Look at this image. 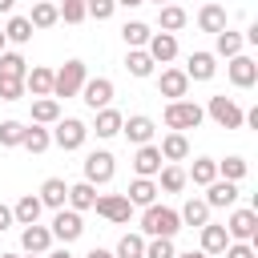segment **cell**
<instances>
[{
	"instance_id": "obj_32",
	"label": "cell",
	"mask_w": 258,
	"mask_h": 258,
	"mask_svg": "<svg viewBox=\"0 0 258 258\" xmlns=\"http://www.w3.org/2000/svg\"><path fill=\"white\" fill-rule=\"evenodd\" d=\"M149 36H153V28H149L145 20H125V24H121V40H125L129 48H145Z\"/></svg>"
},
{
	"instance_id": "obj_24",
	"label": "cell",
	"mask_w": 258,
	"mask_h": 258,
	"mask_svg": "<svg viewBox=\"0 0 258 258\" xmlns=\"http://www.w3.org/2000/svg\"><path fill=\"white\" fill-rule=\"evenodd\" d=\"M121 121H125V117H121L113 105H109V109H97V121H93V129H89V133H97L101 141H109V137H117V133H121Z\"/></svg>"
},
{
	"instance_id": "obj_17",
	"label": "cell",
	"mask_w": 258,
	"mask_h": 258,
	"mask_svg": "<svg viewBox=\"0 0 258 258\" xmlns=\"http://www.w3.org/2000/svg\"><path fill=\"white\" fill-rule=\"evenodd\" d=\"M202 202H206L210 210H230V206L238 202V185L218 177V181H210V185H206V198H202Z\"/></svg>"
},
{
	"instance_id": "obj_6",
	"label": "cell",
	"mask_w": 258,
	"mask_h": 258,
	"mask_svg": "<svg viewBox=\"0 0 258 258\" xmlns=\"http://www.w3.org/2000/svg\"><path fill=\"white\" fill-rule=\"evenodd\" d=\"M113 173H117V157H113L109 149H93V153L85 157V181H89V185H109Z\"/></svg>"
},
{
	"instance_id": "obj_22",
	"label": "cell",
	"mask_w": 258,
	"mask_h": 258,
	"mask_svg": "<svg viewBox=\"0 0 258 258\" xmlns=\"http://www.w3.org/2000/svg\"><path fill=\"white\" fill-rule=\"evenodd\" d=\"M36 198H40V206H48V210H64V198H69V185H64V177H44Z\"/></svg>"
},
{
	"instance_id": "obj_36",
	"label": "cell",
	"mask_w": 258,
	"mask_h": 258,
	"mask_svg": "<svg viewBox=\"0 0 258 258\" xmlns=\"http://www.w3.org/2000/svg\"><path fill=\"white\" fill-rule=\"evenodd\" d=\"M157 189H165V194H181V189H185V169L165 161L161 173H157Z\"/></svg>"
},
{
	"instance_id": "obj_48",
	"label": "cell",
	"mask_w": 258,
	"mask_h": 258,
	"mask_svg": "<svg viewBox=\"0 0 258 258\" xmlns=\"http://www.w3.org/2000/svg\"><path fill=\"white\" fill-rule=\"evenodd\" d=\"M12 226V206H0V234Z\"/></svg>"
},
{
	"instance_id": "obj_9",
	"label": "cell",
	"mask_w": 258,
	"mask_h": 258,
	"mask_svg": "<svg viewBox=\"0 0 258 258\" xmlns=\"http://www.w3.org/2000/svg\"><path fill=\"white\" fill-rule=\"evenodd\" d=\"M48 234H52L56 242H64V246H69V242H77V238L85 234V222H81V214H77V210H69V206H64V210H52V226H48Z\"/></svg>"
},
{
	"instance_id": "obj_19",
	"label": "cell",
	"mask_w": 258,
	"mask_h": 258,
	"mask_svg": "<svg viewBox=\"0 0 258 258\" xmlns=\"http://www.w3.org/2000/svg\"><path fill=\"white\" fill-rule=\"evenodd\" d=\"M157 194H161V189H157V181H153V177H133V181H129V189H125L129 206H141V210H145V206H153V202H157Z\"/></svg>"
},
{
	"instance_id": "obj_49",
	"label": "cell",
	"mask_w": 258,
	"mask_h": 258,
	"mask_svg": "<svg viewBox=\"0 0 258 258\" xmlns=\"http://www.w3.org/2000/svg\"><path fill=\"white\" fill-rule=\"evenodd\" d=\"M85 258H113V254H109V250H101V246H93V250H89Z\"/></svg>"
},
{
	"instance_id": "obj_12",
	"label": "cell",
	"mask_w": 258,
	"mask_h": 258,
	"mask_svg": "<svg viewBox=\"0 0 258 258\" xmlns=\"http://www.w3.org/2000/svg\"><path fill=\"white\" fill-rule=\"evenodd\" d=\"M121 133H125V141H129V145H149V141H153V133H157V125H153V117L133 113V117H125V121H121Z\"/></svg>"
},
{
	"instance_id": "obj_44",
	"label": "cell",
	"mask_w": 258,
	"mask_h": 258,
	"mask_svg": "<svg viewBox=\"0 0 258 258\" xmlns=\"http://www.w3.org/2000/svg\"><path fill=\"white\" fill-rule=\"evenodd\" d=\"M113 12H117L113 0H85V16H93V20H113Z\"/></svg>"
},
{
	"instance_id": "obj_10",
	"label": "cell",
	"mask_w": 258,
	"mask_h": 258,
	"mask_svg": "<svg viewBox=\"0 0 258 258\" xmlns=\"http://www.w3.org/2000/svg\"><path fill=\"white\" fill-rule=\"evenodd\" d=\"M226 77H230L234 89H254V85H258V60L246 56V52H238V56H230V64H226Z\"/></svg>"
},
{
	"instance_id": "obj_11",
	"label": "cell",
	"mask_w": 258,
	"mask_h": 258,
	"mask_svg": "<svg viewBox=\"0 0 258 258\" xmlns=\"http://www.w3.org/2000/svg\"><path fill=\"white\" fill-rule=\"evenodd\" d=\"M77 97H81L93 113H97V109H109V105H113V81H109V77H89Z\"/></svg>"
},
{
	"instance_id": "obj_16",
	"label": "cell",
	"mask_w": 258,
	"mask_h": 258,
	"mask_svg": "<svg viewBox=\"0 0 258 258\" xmlns=\"http://www.w3.org/2000/svg\"><path fill=\"white\" fill-rule=\"evenodd\" d=\"M161 153H157V145L149 141V145H137V153H133V173L137 177H157L161 173Z\"/></svg>"
},
{
	"instance_id": "obj_20",
	"label": "cell",
	"mask_w": 258,
	"mask_h": 258,
	"mask_svg": "<svg viewBox=\"0 0 258 258\" xmlns=\"http://www.w3.org/2000/svg\"><path fill=\"white\" fill-rule=\"evenodd\" d=\"M24 93H32V97H52V69L32 64V69L24 73Z\"/></svg>"
},
{
	"instance_id": "obj_57",
	"label": "cell",
	"mask_w": 258,
	"mask_h": 258,
	"mask_svg": "<svg viewBox=\"0 0 258 258\" xmlns=\"http://www.w3.org/2000/svg\"><path fill=\"white\" fill-rule=\"evenodd\" d=\"M0 258H20V254H0Z\"/></svg>"
},
{
	"instance_id": "obj_30",
	"label": "cell",
	"mask_w": 258,
	"mask_h": 258,
	"mask_svg": "<svg viewBox=\"0 0 258 258\" xmlns=\"http://www.w3.org/2000/svg\"><path fill=\"white\" fill-rule=\"evenodd\" d=\"M185 20H189V16H185L181 4H161V8H157V28H161V32H181Z\"/></svg>"
},
{
	"instance_id": "obj_3",
	"label": "cell",
	"mask_w": 258,
	"mask_h": 258,
	"mask_svg": "<svg viewBox=\"0 0 258 258\" xmlns=\"http://www.w3.org/2000/svg\"><path fill=\"white\" fill-rule=\"evenodd\" d=\"M85 81H89L85 60H64V64L52 73V97H56V101H60V97H77Z\"/></svg>"
},
{
	"instance_id": "obj_54",
	"label": "cell",
	"mask_w": 258,
	"mask_h": 258,
	"mask_svg": "<svg viewBox=\"0 0 258 258\" xmlns=\"http://www.w3.org/2000/svg\"><path fill=\"white\" fill-rule=\"evenodd\" d=\"M0 52H8V36H4V28H0Z\"/></svg>"
},
{
	"instance_id": "obj_23",
	"label": "cell",
	"mask_w": 258,
	"mask_h": 258,
	"mask_svg": "<svg viewBox=\"0 0 258 258\" xmlns=\"http://www.w3.org/2000/svg\"><path fill=\"white\" fill-rule=\"evenodd\" d=\"M226 246H230V234H226V226H218V222H206V226H202V246H198V250L214 258V254H222Z\"/></svg>"
},
{
	"instance_id": "obj_42",
	"label": "cell",
	"mask_w": 258,
	"mask_h": 258,
	"mask_svg": "<svg viewBox=\"0 0 258 258\" xmlns=\"http://www.w3.org/2000/svg\"><path fill=\"white\" fill-rule=\"evenodd\" d=\"M113 258H145V238L141 234H125L117 242V254Z\"/></svg>"
},
{
	"instance_id": "obj_45",
	"label": "cell",
	"mask_w": 258,
	"mask_h": 258,
	"mask_svg": "<svg viewBox=\"0 0 258 258\" xmlns=\"http://www.w3.org/2000/svg\"><path fill=\"white\" fill-rule=\"evenodd\" d=\"M24 97V81L20 77H0V101H20Z\"/></svg>"
},
{
	"instance_id": "obj_28",
	"label": "cell",
	"mask_w": 258,
	"mask_h": 258,
	"mask_svg": "<svg viewBox=\"0 0 258 258\" xmlns=\"http://www.w3.org/2000/svg\"><path fill=\"white\" fill-rule=\"evenodd\" d=\"M40 210H44L40 198H36V194H24V198L12 206V222H16V226H32V222H40Z\"/></svg>"
},
{
	"instance_id": "obj_35",
	"label": "cell",
	"mask_w": 258,
	"mask_h": 258,
	"mask_svg": "<svg viewBox=\"0 0 258 258\" xmlns=\"http://www.w3.org/2000/svg\"><path fill=\"white\" fill-rule=\"evenodd\" d=\"M185 181H194V185H210V181H218V161H214V157H194Z\"/></svg>"
},
{
	"instance_id": "obj_34",
	"label": "cell",
	"mask_w": 258,
	"mask_h": 258,
	"mask_svg": "<svg viewBox=\"0 0 258 258\" xmlns=\"http://www.w3.org/2000/svg\"><path fill=\"white\" fill-rule=\"evenodd\" d=\"M125 69H129V77H141V81H145V77H153L157 64H153V56H149L145 48H129V52H125Z\"/></svg>"
},
{
	"instance_id": "obj_7",
	"label": "cell",
	"mask_w": 258,
	"mask_h": 258,
	"mask_svg": "<svg viewBox=\"0 0 258 258\" xmlns=\"http://www.w3.org/2000/svg\"><path fill=\"white\" fill-rule=\"evenodd\" d=\"M226 234H230V242H254V238H258V210H254V206H246V210H230V218H226Z\"/></svg>"
},
{
	"instance_id": "obj_40",
	"label": "cell",
	"mask_w": 258,
	"mask_h": 258,
	"mask_svg": "<svg viewBox=\"0 0 258 258\" xmlns=\"http://www.w3.org/2000/svg\"><path fill=\"white\" fill-rule=\"evenodd\" d=\"M24 73H28V60L20 52H0V77H20L24 81Z\"/></svg>"
},
{
	"instance_id": "obj_51",
	"label": "cell",
	"mask_w": 258,
	"mask_h": 258,
	"mask_svg": "<svg viewBox=\"0 0 258 258\" xmlns=\"http://www.w3.org/2000/svg\"><path fill=\"white\" fill-rule=\"evenodd\" d=\"M44 258H73V254H69V246H60V250H48Z\"/></svg>"
},
{
	"instance_id": "obj_50",
	"label": "cell",
	"mask_w": 258,
	"mask_h": 258,
	"mask_svg": "<svg viewBox=\"0 0 258 258\" xmlns=\"http://www.w3.org/2000/svg\"><path fill=\"white\" fill-rule=\"evenodd\" d=\"M113 4H117V8H141L145 0H113Z\"/></svg>"
},
{
	"instance_id": "obj_29",
	"label": "cell",
	"mask_w": 258,
	"mask_h": 258,
	"mask_svg": "<svg viewBox=\"0 0 258 258\" xmlns=\"http://www.w3.org/2000/svg\"><path fill=\"white\" fill-rule=\"evenodd\" d=\"M177 218H181V226H189V230H202V226L210 222V206H206L202 198H189V202L177 210Z\"/></svg>"
},
{
	"instance_id": "obj_18",
	"label": "cell",
	"mask_w": 258,
	"mask_h": 258,
	"mask_svg": "<svg viewBox=\"0 0 258 258\" xmlns=\"http://www.w3.org/2000/svg\"><path fill=\"white\" fill-rule=\"evenodd\" d=\"M145 52L153 56V64H169L177 56V36L173 32H153L149 44H145Z\"/></svg>"
},
{
	"instance_id": "obj_15",
	"label": "cell",
	"mask_w": 258,
	"mask_h": 258,
	"mask_svg": "<svg viewBox=\"0 0 258 258\" xmlns=\"http://www.w3.org/2000/svg\"><path fill=\"white\" fill-rule=\"evenodd\" d=\"M157 93L169 97V101H181V97L189 93V77H185L181 69H161V77H157Z\"/></svg>"
},
{
	"instance_id": "obj_37",
	"label": "cell",
	"mask_w": 258,
	"mask_h": 258,
	"mask_svg": "<svg viewBox=\"0 0 258 258\" xmlns=\"http://www.w3.org/2000/svg\"><path fill=\"white\" fill-rule=\"evenodd\" d=\"M32 24H28V16H8V24H4V36H8V44H28L32 40Z\"/></svg>"
},
{
	"instance_id": "obj_58",
	"label": "cell",
	"mask_w": 258,
	"mask_h": 258,
	"mask_svg": "<svg viewBox=\"0 0 258 258\" xmlns=\"http://www.w3.org/2000/svg\"><path fill=\"white\" fill-rule=\"evenodd\" d=\"M153 4H157V8H161V4H169V0H153Z\"/></svg>"
},
{
	"instance_id": "obj_47",
	"label": "cell",
	"mask_w": 258,
	"mask_h": 258,
	"mask_svg": "<svg viewBox=\"0 0 258 258\" xmlns=\"http://www.w3.org/2000/svg\"><path fill=\"white\" fill-rule=\"evenodd\" d=\"M56 12H60L64 24H81L85 20V4H56Z\"/></svg>"
},
{
	"instance_id": "obj_39",
	"label": "cell",
	"mask_w": 258,
	"mask_h": 258,
	"mask_svg": "<svg viewBox=\"0 0 258 258\" xmlns=\"http://www.w3.org/2000/svg\"><path fill=\"white\" fill-rule=\"evenodd\" d=\"M246 169H250V165H246V157H238V153L226 157V161H218V177H222V181H234V185L246 177Z\"/></svg>"
},
{
	"instance_id": "obj_21",
	"label": "cell",
	"mask_w": 258,
	"mask_h": 258,
	"mask_svg": "<svg viewBox=\"0 0 258 258\" xmlns=\"http://www.w3.org/2000/svg\"><path fill=\"white\" fill-rule=\"evenodd\" d=\"M157 153H161V161H169V165L185 161V157H189V141H185V133H165L161 145H157Z\"/></svg>"
},
{
	"instance_id": "obj_52",
	"label": "cell",
	"mask_w": 258,
	"mask_h": 258,
	"mask_svg": "<svg viewBox=\"0 0 258 258\" xmlns=\"http://www.w3.org/2000/svg\"><path fill=\"white\" fill-rule=\"evenodd\" d=\"M173 258H210V254H202V250H185V254H173Z\"/></svg>"
},
{
	"instance_id": "obj_4",
	"label": "cell",
	"mask_w": 258,
	"mask_h": 258,
	"mask_svg": "<svg viewBox=\"0 0 258 258\" xmlns=\"http://www.w3.org/2000/svg\"><path fill=\"white\" fill-rule=\"evenodd\" d=\"M206 117H210L218 129H242V117H246V109H242L234 97L218 93V97H210V105H206Z\"/></svg>"
},
{
	"instance_id": "obj_8",
	"label": "cell",
	"mask_w": 258,
	"mask_h": 258,
	"mask_svg": "<svg viewBox=\"0 0 258 258\" xmlns=\"http://www.w3.org/2000/svg\"><path fill=\"white\" fill-rule=\"evenodd\" d=\"M93 210H97L105 222H113V226H125V222L133 218V206H129V198H125V194H97Z\"/></svg>"
},
{
	"instance_id": "obj_43",
	"label": "cell",
	"mask_w": 258,
	"mask_h": 258,
	"mask_svg": "<svg viewBox=\"0 0 258 258\" xmlns=\"http://www.w3.org/2000/svg\"><path fill=\"white\" fill-rule=\"evenodd\" d=\"M173 254H177L173 238H149L145 242V258H173Z\"/></svg>"
},
{
	"instance_id": "obj_55",
	"label": "cell",
	"mask_w": 258,
	"mask_h": 258,
	"mask_svg": "<svg viewBox=\"0 0 258 258\" xmlns=\"http://www.w3.org/2000/svg\"><path fill=\"white\" fill-rule=\"evenodd\" d=\"M20 258H44V254H20Z\"/></svg>"
},
{
	"instance_id": "obj_27",
	"label": "cell",
	"mask_w": 258,
	"mask_h": 258,
	"mask_svg": "<svg viewBox=\"0 0 258 258\" xmlns=\"http://www.w3.org/2000/svg\"><path fill=\"white\" fill-rule=\"evenodd\" d=\"M93 202H97V185H89V181L69 185V198H64V206H69V210L85 214V210H93Z\"/></svg>"
},
{
	"instance_id": "obj_46",
	"label": "cell",
	"mask_w": 258,
	"mask_h": 258,
	"mask_svg": "<svg viewBox=\"0 0 258 258\" xmlns=\"http://www.w3.org/2000/svg\"><path fill=\"white\" fill-rule=\"evenodd\" d=\"M222 258H258V250H254V242H230L222 250Z\"/></svg>"
},
{
	"instance_id": "obj_33",
	"label": "cell",
	"mask_w": 258,
	"mask_h": 258,
	"mask_svg": "<svg viewBox=\"0 0 258 258\" xmlns=\"http://www.w3.org/2000/svg\"><path fill=\"white\" fill-rule=\"evenodd\" d=\"M242 44H246V40H242V32L222 28V32L214 36V56H226V60H230V56H238V52H242Z\"/></svg>"
},
{
	"instance_id": "obj_2",
	"label": "cell",
	"mask_w": 258,
	"mask_h": 258,
	"mask_svg": "<svg viewBox=\"0 0 258 258\" xmlns=\"http://www.w3.org/2000/svg\"><path fill=\"white\" fill-rule=\"evenodd\" d=\"M161 121L173 129V133H185V129H198L202 121H206V109L198 105V101H169L165 105V113H161Z\"/></svg>"
},
{
	"instance_id": "obj_38",
	"label": "cell",
	"mask_w": 258,
	"mask_h": 258,
	"mask_svg": "<svg viewBox=\"0 0 258 258\" xmlns=\"http://www.w3.org/2000/svg\"><path fill=\"white\" fill-rule=\"evenodd\" d=\"M20 145H24L28 153H44V149L52 145V133H48L44 125H28V129H24V141H20Z\"/></svg>"
},
{
	"instance_id": "obj_1",
	"label": "cell",
	"mask_w": 258,
	"mask_h": 258,
	"mask_svg": "<svg viewBox=\"0 0 258 258\" xmlns=\"http://www.w3.org/2000/svg\"><path fill=\"white\" fill-rule=\"evenodd\" d=\"M181 230V218H177V210H169V206H145V214H141V238H173Z\"/></svg>"
},
{
	"instance_id": "obj_26",
	"label": "cell",
	"mask_w": 258,
	"mask_h": 258,
	"mask_svg": "<svg viewBox=\"0 0 258 258\" xmlns=\"http://www.w3.org/2000/svg\"><path fill=\"white\" fill-rule=\"evenodd\" d=\"M56 121H60V101H56V97H36L28 125H56Z\"/></svg>"
},
{
	"instance_id": "obj_5",
	"label": "cell",
	"mask_w": 258,
	"mask_h": 258,
	"mask_svg": "<svg viewBox=\"0 0 258 258\" xmlns=\"http://www.w3.org/2000/svg\"><path fill=\"white\" fill-rule=\"evenodd\" d=\"M48 133H52V145H60L64 153H73V149H81V145H85L89 125H85L81 117H60V121H56Z\"/></svg>"
},
{
	"instance_id": "obj_41",
	"label": "cell",
	"mask_w": 258,
	"mask_h": 258,
	"mask_svg": "<svg viewBox=\"0 0 258 258\" xmlns=\"http://www.w3.org/2000/svg\"><path fill=\"white\" fill-rule=\"evenodd\" d=\"M24 129H28L24 121H12V117H8V121H0V145L16 149V145L24 141Z\"/></svg>"
},
{
	"instance_id": "obj_13",
	"label": "cell",
	"mask_w": 258,
	"mask_h": 258,
	"mask_svg": "<svg viewBox=\"0 0 258 258\" xmlns=\"http://www.w3.org/2000/svg\"><path fill=\"white\" fill-rule=\"evenodd\" d=\"M181 73H185L189 81H214V73H218V56L206 52V48H198V52H189V60H185Z\"/></svg>"
},
{
	"instance_id": "obj_25",
	"label": "cell",
	"mask_w": 258,
	"mask_h": 258,
	"mask_svg": "<svg viewBox=\"0 0 258 258\" xmlns=\"http://www.w3.org/2000/svg\"><path fill=\"white\" fill-rule=\"evenodd\" d=\"M198 28H202V32H214V36H218L222 28H230V24H226V8H222V4H202V8H198Z\"/></svg>"
},
{
	"instance_id": "obj_56",
	"label": "cell",
	"mask_w": 258,
	"mask_h": 258,
	"mask_svg": "<svg viewBox=\"0 0 258 258\" xmlns=\"http://www.w3.org/2000/svg\"><path fill=\"white\" fill-rule=\"evenodd\" d=\"M60 4H85V0H60Z\"/></svg>"
},
{
	"instance_id": "obj_31",
	"label": "cell",
	"mask_w": 258,
	"mask_h": 258,
	"mask_svg": "<svg viewBox=\"0 0 258 258\" xmlns=\"http://www.w3.org/2000/svg\"><path fill=\"white\" fill-rule=\"evenodd\" d=\"M56 20H60V12H56V4H52V0H36V4H32V12H28V24H32L36 32H40V28H52Z\"/></svg>"
},
{
	"instance_id": "obj_14",
	"label": "cell",
	"mask_w": 258,
	"mask_h": 258,
	"mask_svg": "<svg viewBox=\"0 0 258 258\" xmlns=\"http://www.w3.org/2000/svg\"><path fill=\"white\" fill-rule=\"evenodd\" d=\"M20 250H24V254H48V250H52L48 226H40V222L24 226V230H20Z\"/></svg>"
},
{
	"instance_id": "obj_53",
	"label": "cell",
	"mask_w": 258,
	"mask_h": 258,
	"mask_svg": "<svg viewBox=\"0 0 258 258\" xmlns=\"http://www.w3.org/2000/svg\"><path fill=\"white\" fill-rule=\"evenodd\" d=\"M16 8V0H0V12H12Z\"/></svg>"
}]
</instances>
